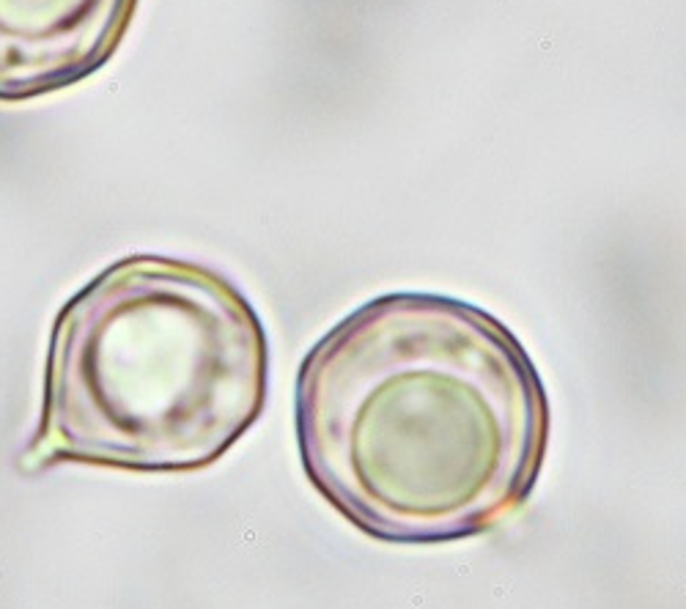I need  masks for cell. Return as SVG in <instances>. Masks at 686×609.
I'll list each match as a JSON object with an SVG mask.
<instances>
[{
    "instance_id": "cell-3",
    "label": "cell",
    "mask_w": 686,
    "mask_h": 609,
    "mask_svg": "<svg viewBox=\"0 0 686 609\" xmlns=\"http://www.w3.org/2000/svg\"><path fill=\"white\" fill-rule=\"evenodd\" d=\"M137 0H0V102L72 88L116 55Z\"/></svg>"
},
{
    "instance_id": "cell-2",
    "label": "cell",
    "mask_w": 686,
    "mask_h": 609,
    "mask_svg": "<svg viewBox=\"0 0 686 609\" xmlns=\"http://www.w3.org/2000/svg\"><path fill=\"white\" fill-rule=\"evenodd\" d=\"M267 390V332L226 275L129 255L55 319L25 464L204 469L253 429Z\"/></svg>"
},
{
    "instance_id": "cell-1",
    "label": "cell",
    "mask_w": 686,
    "mask_h": 609,
    "mask_svg": "<svg viewBox=\"0 0 686 609\" xmlns=\"http://www.w3.org/2000/svg\"><path fill=\"white\" fill-rule=\"evenodd\" d=\"M294 429L307 481L360 533L451 543L530 500L549 398L500 319L398 291L360 304L307 352Z\"/></svg>"
}]
</instances>
